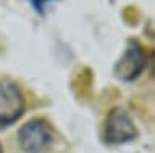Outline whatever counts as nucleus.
<instances>
[{"label":"nucleus","mask_w":155,"mask_h":153,"mask_svg":"<svg viewBox=\"0 0 155 153\" xmlns=\"http://www.w3.org/2000/svg\"><path fill=\"white\" fill-rule=\"evenodd\" d=\"M145 68H147V55L144 52V47L137 40H128L123 55L118 58L113 68L116 79L123 82H131L137 79Z\"/></svg>","instance_id":"7ed1b4c3"},{"label":"nucleus","mask_w":155,"mask_h":153,"mask_svg":"<svg viewBox=\"0 0 155 153\" xmlns=\"http://www.w3.org/2000/svg\"><path fill=\"white\" fill-rule=\"evenodd\" d=\"M137 137V129L134 121L123 108H111L105 119L104 126V140L108 145H123Z\"/></svg>","instance_id":"f03ea898"},{"label":"nucleus","mask_w":155,"mask_h":153,"mask_svg":"<svg viewBox=\"0 0 155 153\" xmlns=\"http://www.w3.org/2000/svg\"><path fill=\"white\" fill-rule=\"evenodd\" d=\"M29 2H31V5L34 7V10H36L39 15H42L44 10H45V7H47V3L55 2V0H29Z\"/></svg>","instance_id":"39448f33"},{"label":"nucleus","mask_w":155,"mask_h":153,"mask_svg":"<svg viewBox=\"0 0 155 153\" xmlns=\"http://www.w3.org/2000/svg\"><path fill=\"white\" fill-rule=\"evenodd\" d=\"M55 140L52 126L42 118L26 121L18 131V143L24 153H44Z\"/></svg>","instance_id":"f257e3e1"},{"label":"nucleus","mask_w":155,"mask_h":153,"mask_svg":"<svg viewBox=\"0 0 155 153\" xmlns=\"http://www.w3.org/2000/svg\"><path fill=\"white\" fill-rule=\"evenodd\" d=\"M0 153H3V150H2V145H0Z\"/></svg>","instance_id":"423d86ee"},{"label":"nucleus","mask_w":155,"mask_h":153,"mask_svg":"<svg viewBox=\"0 0 155 153\" xmlns=\"http://www.w3.org/2000/svg\"><path fill=\"white\" fill-rule=\"evenodd\" d=\"M24 110L26 102L21 89L12 81H0V129L15 124Z\"/></svg>","instance_id":"20e7f679"}]
</instances>
